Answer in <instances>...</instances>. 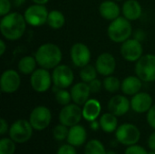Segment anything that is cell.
I'll return each mask as SVG.
<instances>
[{
    "mask_svg": "<svg viewBox=\"0 0 155 154\" xmlns=\"http://www.w3.org/2000/svg\"><path fill=\"white\" fill-rule=\"evenodd\" d=\"M148 146L150 150L155 151V132L153 133L148 139Z\"/></svg>",
    "mask_w": 155,
    "mask_h": 154,
    "instance_id": "f35d334b",
    "label": "cell"
},
{
    "mask_svg": "<svg viewBox=\"0 0 155 154\" xmlns=\"http://www.w3.org/2000/svg\"><path fill=\"white\" fill-rule=\"evenodd\" d=\"M83 118L88 122L95 121L101 113L102 106L98 100L96 99H89L83 105Z\"/></svg>",
    "mask_w": 155,
    "mask_h": 154,
    "instance_id": "603a6c76",
    "label": "cell"
},
{
    "mask_svg": "<svg viewBox=\"0 0 155 154\" xmlns=\"http://www.w3.org/2000/svg\"><path fill=\"white\" fill-rule=\"evenodd\" d=\"M15 143L11 138H2L0 140V154H15Z\"/></svg>",
    "mask_w": 155,
    "mask_h": 154,
    "instance_id": "4dcf8cb0",
    "label": "cell"
},
{
    "mask_svg": "<svg viewBox=\"0 0 155 154\" xmlns=\"http://www.w3.org/2000/svg\"><path fill=\"white\" fill-rule=\"evenodd\" d=\"M33 130L29 121L19 119L12 123L9 128V136L15 143H25L28 142L32 135Z\"/></svg>",
    "mask_w": 155,
    "mask_h": 154,
    "instance_id": "5b68a950",
    "label": "cell"
},
{
    "mask_svg": "<svg viewBox=\"0 0 155 154\" xmlns=\"http://www.w3.org/2000/svg\"><path fill=\"white\" fill-rule=\"evenodd\" d=\"M83 117V110L76 103H69L64 106L59 113L60 123L72 127L78 124Z\"/></svg>",
    "mask_w": 155,
    "mask_h": 154,
    "instance_id": "7c38bea8",
    "label": "cell"
},
{
    "mask_svg": "<svg viewBox=\"0 0 155 154\" xmlns=\"http://www.w3.org/2000/svg\"><path fill=\"white\" fill-rule=\"evenodd\" d=\"M88 85L90 87L91 93H98L101 90L103 83L98 78H95L94 80H93L90 83H88Z\"/></svg>",
    "mask_w": 155,
    "mask_h": 154,
    "instance_id": "d590c367",
    "label": "cell"
},
{
    "mask_svg": "<svg viewBox=\"0 0 155 154\" xmlns=\"http://www.w3.org/2000/svg\"><path fill=\"white\" fill-rule=\"evenodd\" d=\"M48 14L49 12L45 5L34 4L25 9L24 16L27 25L34 27H39L46 24Z\"/></svg>",
    "mask_w": 155,
    "mask_h": 154,
    "instance_id": "52a82bcc",
    "label": "cell"
},
{
    "mask_svg": "<svg viewBox=\"0 0 155 154\" xmlns=\"http://www.w3.org/2000/svg\"><path fill=\"white\" fill-rule=\"evenodd\" d=\"M52 121V113L51 111L43 105L36 106L34 108L29 116V122L36 131H43L46 129Z\"/></svg>",
    "mask_w": 155,
    "mask_h": 154,
    "instance_id": "30bf717a",
    "label": "cell"
},
{
    "mask_svg": "<svg viewBox=\"0 0 155 154\" xmlns=\"http://www.w3.org/2000/svg\"><path fill=\"white\" fill-rule=\"evenodd\" d=\"M21 85L20 74L13 69H7L3 72L0 77V89L5 93H13L16 92Z\"/></svg>",
    "mask_w": 155,
    "mask_h": 154,
    "instance_id": "5bb4252c",
    "label": "cell"
},
{
    "mask_svg": "<svg viewBox=\"0 0 155 154\" xmlns=\"http://www.w3.org/2000/svg\"><path fill=\"white\" fill-rule=\"evenodd\" d=\"M143 87V81L137 75L125 77L121 84V90L125 95H134L138 93Z\"/></svg>",
    "mask_w": 155,
    "mask_h": 154,
    "instance_id": "7402d4cb",
    "label": "cell"
},
{
    "mask_svg": "<svg viewBox=\"0 0 155 154\" xmlns=\"http://www.w3.org/2000/svg\"><path fill=\"white\" fill-rule=\"evenodd\" d=\"M46 24L53 29H60L65 24V16L59 10H52L48 14Z\"/></svg>",
    "mask_w": 155,
    "mask_h": 154,
    "instance_id": "484cf974",
    "label": "cell"
},
{
    "mask_svg": "<svg viewBox=\"0 0 155 154\" xmlns=\"http://www.w3.org/2000/svg\"><path fill=\"white\" fill-rule=\"evenodd\" d=\"M34 4H38V5H45L49 2V0H32Z\"/></svg>",
    "mask_w": 155,
    "mask_h": 154,
    "instance_id": "ee69618b",
    "label": "cell"
},
{
    "mask_svg": "<svg viewBox=\"0 0 155 154\" xmlns=\"http://www.w3.org/2000/svg\"><path fill=\"white\" fill-rule=\"evenodd\" d=\"M54 97H55V101L57 102V103H59L60 105H63V106L69 104L72 101L71 93L68 92L66 89L57 88V90L55 91Z\"/></svg>",
    "mask_w": 155,
    "mask_h": 154,
    "instance_id": "f546056e",
    "label": "cell"
},
{
    "mask_svg": "<svg viewBox=\"0 0 155 154\" xmlns=\"http://www.w3.org/2000/svg\"><path fill=\"white\" fill-rule=\"evenodd\" d=\"M106 154H116V152L114 151H109V152H106Z\"/></svg>",
    "mask_w": 155,
    "mask_h": 154,
    "instance_id": "f6af8a7d",
    "label": "cell"
},
{
    "mask_svg": "<svg viewBox=\"0 0 155 154\" xmlns=\"http://www.w3.org/2000/svg\"><path fill=\"white\" fill-rule=\"evenodd\" d=\"M148 154H155V151H153V150H151V152H149Z\"/></svg>",
    "mask_w": 155,
    "mask_h": 154,
    "instance_id": "bcb514c9",
    "label": "cell"
},
{
    "mask_svg": "<svg viewBox=\"0 0 155 154\" xmlns=\"http://www.w3.org/2000/svg\"><path fill=\"white\" fill-rule=\"evenodd\" d=\"M84 154H106L104 144L99 140L89 141L84 147Z\"/></svg>",
    "mask_w": 155,
    "mask_h": 154,
    "instance_id": "f1b7e54d",
    "label": "cell"
},
{
    "mask_svg": "<svg viewBox=\"0 0 155 154\" xmlns=\"http://www.w3.org/2000/svg\"><path fill=\"white\" fill-rule=\"evenodd\" d=\"M120 52L125 61L136 63L143 55V47L139 40L135 38H129L122 43Z\"/></svg>",
    "mask_w": 155,
    "mask_h": 154,
    "instance_id": "8fae6325",
    "label": "cell"
},
{
    "mask_svg": "<svg viewBox=\"0 0 155 154\" xmlns=\"http://www.w3.org/2000/svg\"><path fill=\"white\" fill-rule=\"evenodd\" d=\"M122 14L129 21H135L142 16L143 8L137 0H126L122 6Z\"/></svg>",
    "mask_w": 155,
    "mask_h": 154,
    "instance_id": "44dd1931",
    "label": "cell"
},
{
    "mask_svg": "<svg viewBox=\"0 0 155 154\" xmlns=\"http://www.w3.org/2000/svg\"><path fill=\"white\" fill-rule=\"evenodd\" d=\"M97 74H98V72L96 70L95 65L94 66V65L88 64L87 65H85V66L81 68L79 75H80V78H81V80L83 82L88 84L91 81H93L95 78H97Z\"/></svg>",
    "mask_w": 155,
    "mask_h": 154,
    "instance_id": "4316f807",
    "label": "cell"
},
{
    "mask_svg": "<svg viewBox=\"0 0 155 154\" xmlns=\"http://www.w3.org/2000/svg\"><path fill=\"white\" fill-rule=\"evenodd\" d=\"M36 65H37V62L35 60V57L31 55H26L19 60L17 64V68L20 74L24 75H29L35 72V70L36 69Z\"/></svg>",
    "mask_w": 155,
    "mask_h": 154,
    "instance_id": "d4e9b609",
    "label": "cell"
},
{
    "mask_svg": "<svg viewBox=\"0 0 155 154\" xmlns=\"http://www.w3.org/2000/svg\"><path fill=\"white\" fill-rule=\"evenodd\" d=\"M121 84L122 82L113 74L109 76H105V78L103 81V86L104 90L112 93H116L121 89Z\"/></svg>",
    "mask_w": 155,
    "mask_h": 154,
    "instance_id": "83f0119b",
    "label": "cell"
},
{
    "mask_svg": "<svg viewBox=\"0 0 155 154\" xmlns=\"http://www.w3.org/2000/svg\"><path fill=\"white\" fill-rule=\"evenodd\" d=\"M52 79L55 88L66 89L73 84L74 74L70 66L60 64L53 69Z\"/></svg>",
    "mask_w": 155,
    "mask_h": 154,
    "instance_id": "9c48e42d",
    "label": "cell"
},
{
    "mask_svg": "<svg viewBox=\"0 0 155 154\" xmlns=\"http://www.w3.org/2000/svg\"><path fill=\"white\" fill-rule=\"evenodd\" d=\"M115 138L121 144L130 146L136 144L141 138V132L133 123H124L115 131Z\"/></svg>",
    "mask_w": 155,
    "mask_h": 154,
    "instance_id": "8992f818",
    "label": "cell"
},
{
    "mask_svg": "<svg viewBox=\"0 0 155 154\" xmlns=\"http://www.w3.org/2000/svg\"><path fill=\"white\" fill-rule=\"evenodd\" d=\"M12 1V4H13V5H15V6H16V7H19V6H21L23 4H25V0H11Z\"/></svg>",
    "mask_w": 155,
    "mask_h": 154,
    "instance_id": "7bdbcfd3",
    "label": "cell"
},
{
    "mask_svg": "<svg viewBox=\"0 0 155 154\" xmlns=\"http://www.w3.org/2000/svg\"><path fill=\"white\" fill-rule=\"evenodd\" d=\"M122 9L116 4L115 1L106 0L100 4L99 5V14L100 15L108 21H113L120 16Z\"/></svg>",
    "mask_w": 155,
    "mask_h": 154,
    "instance_id": "d6986e66",
    "label": "cell"
},
{
    "mask_svg": "<svg viewBox=\"0 0 155 154\" xmlns=\"http://www.w3.org/2000/svg\"><path fill=\"white\" fill-rule=\"evenodd\" d=\"M90 127H91V129H92L93 131H97L99 128H101L100 123L97 122L96 120H95V121H93V122H91V123H90Z\"/></svg>",
    "mask_w": 155,
    "mask_h": 154,
    "instance_id": "60d3db41",
    "label": "cell"
},
{
    "mask_svg": "<svg viewBox=\"0 0 155 154\" xmlns=\"http://www.w3.org/2000/svg\"><path fill=\"white\" fill-rule=\"evenodd\" d=\"M135 74L145 83L155 82V54L143 55L135 64Z\"/></svg>",
    "mask_w": 155,
    "mask_h": 154,
    "instance_id": "277c9868",
    "label": "cell"
},
{
    "mask_svg": "<svg viewBox=\"0 0 155 154\" xmlns=\"http://www.w3.org/2000/svg\"><path fill=\"white\" fill-rule=\"evenodd\" d=\"M95 67L99 74L103 76L112 75L116 69V60L112 54L103 53L96 58Z\"/></svg>",
    "mask_w": 155,
    "mask_h": 154,
    "instance_id": "9a60e30c",
    "label": "cell"
},
{
    "mask_svg": "<svg viewBox=\"0 0 155 154\" xmlns=\"http://www.w3.org/2000/svg\"><path fill=\"white\" fill-rule=\"evenodd\" d=\"M70 93L72 101L80 106L84 105L89 100L90 94L92 93L88 84L83 81L74 84L70 90Z\"/></svg>",
    "mask_w": 155,
    "mask_h": 154,
    "instance_id": "ac0fdd59",
    "label": "cell"
},
{
    "mask_svg": "<svg viewBox=\"0 0 155 154\" xmlns=\"http://www.w3.org/2000/svg\"><path fill=\"white\" fill-rule=\"evenodd\" d=\"M26 25L24 15L18 12H10L2 16L0 20V32L6 40L15 41L24 35Z\"/></svg>",
    "mask_w": 155,
    "mask_h": 154,
    "instance_id": "6da1fadb",
    "label": "cell"
},
{
    "mask_svg": "<svg viewBox=\"0 0 155 154\" xmlns=\"http://www.w3.org/2000/svg\"><path fill=\"white\" fill-rule=\"evenodd\" d=\"M66 140L69 144L74 147L82 146L87 140V132L83 125L76 124L70 127Z\"/></svg>",
    "mask_w": 155,
    "mask_h": 154,
    "instance_id": "ffe728a7",
    "label": "cell"
},
{
    "mask_svg": "<svg viewBox=\"0 0 155 154\" xmlns=\"http://www.w3.org/2000/svg\"><path fill=\"white\" fill-rule=\"evenodd\" d=\"M114 1H118V2H120V1H123V0H114Z\"/></svg>",
    "mask_w": 155,
    "mask_h": 154,
    "instance_id": "7dc6e473",
    "label": "cell"
},
{
    "mask_svg": "<svg viewBox=\"0 0 155 154\" xmlns=\"http://www.w3.org/2000/svg\"><path fill=\"white\" fill-rule=\"evenodd\" d=\"M68 133H69V130L67 129V126L60 123L54 128L53 136H54L55 141L62 142V141H64L65 139H67Z\"/></svg>",
    "mask_w": 155,
    "mask_h": 154,
    "instance_id": "1f68e13d",
    "label": "cell"
},
{
    "mask_svg": "<svg viewBox=\"0 0 155 154\" xmlns=\"http://www.w3.org/2000/svg\"><path fill=\"white\" fill-rule=\"evenodd\" d=\"M153 105V97L145 92H139L131 99V108L137 113H147Z\"/></svg>",
    "mask_w": 155,
    "mask_h": 154,
    "instance_id": "e0dca14e",
    "label": "cell"
},
{
    "mask_svg": "<svg viewBox=\"0 0 155 154\" xmlns=\"http://www.w3.org/2000/svg\"><path fill=\"white\" fill-rule=\"evenodd\" d=\"M9 128L10 127L8 126L7 122L4 118H1L0 119V134L1 135L5 134L7 132H9Z\"/></svg>",
    "mask_w": 155,
    "mask_h": 154,
    "instance_id": "74e56055",
    "label": "cell"
},
{
    "mask_svg": "<svg viewBox=\"0 0 155 154\" xmlns=\"http://www.w3.org/2000/svg\"><path fill=\"white\" fill-rule=\"evenodd\" d=\"M146 119H147V123L148 124L155 130V104H153L151 109L147 112V116H146Z\"/></svg>",
    "mask_w": 155,
    "mask_h": 154,
    "instance_id": "8d00e7d4",
    "label": "cell"
},
{
    "mask_svg": "<svg viewBox=\"0 0 155 154\" xmlns=\"http://www.w3.org/2000/svg\"><path fill=\"white\" fill-rule=\"evenodd\" d=\"M56 154H77V152H76L74 146L68 143V144H64L60 146L56 152Z\"/></svg>",
    "mask_w": 155,
    "mask_h": 154,
    "instance_id": "e575fe53",
    "label": "cell"
},
{
    "mask_svg": "<svg viewBox=\"0 0 155 154\" xmlns=\"http://www.w3.org/2000/svg\"><path fill=\"white\" fill-rule=\"evenodd\" d=\"M70 57L74 66L82 68L91 61V51L84 43H75L70 49Z\"/></svg>",
    "mask_w": 155,
    "mask_h": 154,
    "instance_id": "4fadbf2b",
    "label": "cell"
},
{
    "mask_svg": "<svg viewBox=\"0 0 155 154\" xmlns=\"http://www.w3.org/2000/svg\"><path fill=\"white\" fill-rule=\"evenodd\" d=\"M101 129L107 133H111L116 131L118 128V120L117 116L113 114L112 113H104L99 120Z\"/></svg>",
    "mask_w": 155,
    "mask_h": 154,
    "instance_id": "cb8c5ba5",
    "label": "cell"
},
{
    "mask_svg": "<svg viewBox=\"0 0 155 154\" xmlns=\"http://www.w3.org/2000/svg\"><path fill=\"white\" fill-rule=\"evenodd\" d=\"M35 57L40 67L50 70L61 64L63 54L60 47L55 44L45 43L37 48Z\"/></svg>",
    "mask_w": 155,
    "mask_h": 154,
    "instance_id": "7a4b0ae2",
    "label": "cell"
},
{
    "mask_svg": "<svg viewBox=\"0 0 155 154\" xmlns=\"http://www.w3.org/2000/svg\"><path fill=\"white\" fill-rule=\"evenodd\" d=\"M124 154H148V152L142 146L134 144L126 148Z\"/></svg>",
    "mask_w": 155,
    "mask_h": 154,
    "instance_id": "d6a6232c",
    "label": "cell"
},
{
    "mask_svg": "<svg viewBox=\"0 0 155 154\" xmlns=\"http://www.w3.org/2000/svg\"><path fill=\"white\" fill-rule=\"evenodd\" d=\"M108 110L115 116L126 114L131 108V101L124 95H114L108 102Z\"/></svg>",
    "mask_w": 155,
    "mask_h": 154,
    "instance_id": "2e32d148",
    "label": "cell"
},
{
    "mask_svg": "<svg viewBox=\"0 0 155 154\" xmlns=\"http://www.w3.org/2000/svg\"><path fill=\"white\" fill-rule=\"evenodd\" d=\"M133 34V26L131 21L124 16H119L111 21L107 28V34L111 41L122 44L131 38Z\"/></svg>",
    "mask_w": 155,
    "mask_h": 154,
    "instance_id": "3957f363",
    "label": "cell"
},
{
    "mask_svg": "<svg viewBox=\"0 0 155 154\" xmlns=\"http://www.w3.org/2000/svg\"><path fill=\"white\" fill-rule=\"evenodd\" d=\"M30 84L34 91L37 93L47 92L53 84L52 74L49 70L45 68H36L35 72L30 74Z\"/></svg>",
    "mask_w": 155,
    "mask_h": 154,
    "instance_id": "ba28073f",
    "label": "cell"
},
{
    "mask_svg": "<svg viewBox=\"0 0 155 154\" xmlns=\"http://www.w3.org/2000/svg\"><path fill=\"white\" fill-rule=\"evenodd\" d=\"M12 1L11 0H0V15L1 17L9 14L12 8Z\"/></svg>",
    "mask_w": 155,
    "mask_h": 154,
    "instance_id": "836d02e7",
    "label": "cell"
},
{
    "mask_svg": "<svg viewBox=\"0 0 155 154\" xmlns=\"http://www.w3.org/2000/svg\"><path fill=\"white\" fill-rule=\"evenodd\" d=\"M145 37V33L142 30V29H138L136 30V32L134 33V38L139 40L140 42H142Z\"/></svg>",
    "mask_w": 155,
    "mask_h": 154,
    "instance_id": "ab89813d",
    "label": "cell"
},
{
    "mask_svg": "<svg viewBox=\"0 0 155 154\" xmlns=\"http://www.w3.org/2000/svg\"><path fill=\"white\" fill-rule=\"evenodd\" d=\"M6 50V44L4 40H0V55L3 56Z\"/></svg>",
    "mask_w": 155,
    "mask_h": 154,
    "instance_id": "b9f144b4",
    "label": "cell"
}]
</instances>
